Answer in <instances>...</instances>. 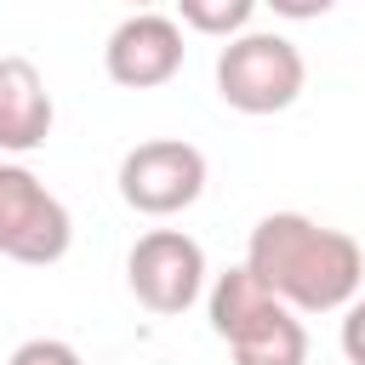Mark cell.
Wrapping results in <instances>:
<instances>
[{
  "label": "cell",
  "mask_w": 365,
  "mask_h": 365,
  "mask_svg": "<svg viewBox=\"0 0 365 365\" xmlns=\"http://www.w3.org/2000/svg\"><path fill=\"white\" fill-rule=\"evenodd\" d=\"M245 268L291 314H331L365 291V251L354 234L325 228L302 211H268L251 228Z\"/></svg>",
  "instance_id": "1"
},
{
  "label": "cell",
  "mask_w": 365,
  "mask_h": 365,
  "mask_svg": "<svg viewBox=\"0 0 365 365\" xmlns=\"http://www.w3.org/2000/svg\"><path fill=\"white\" fill-rule=\"evenodd\" d=\"M308 63L274 29H245L217 51V97L240 114H279L302 97Z\"/></svg>",
  "instance_id": "2"
},
{
  "label": "cell",
  "mask_w": 365,
  "mask_h": 365,
  "mask_svg": "<svg viewBox=\"0 0 365 365\" xmlns=\"http://www.w3.org/2000/svg\"><path fill=\"white\" fill-rule=\"evenodd\" d=\"M74 245V217L68 205L17 160H0V257L46 268L63 262Z\"/></svg>",
  "instance_id": "3"
},
{
  "label": "cell",
  "mask_w": 365,
  "mask_h": 365,
  "mask_svg": "<svg viewBox=\"0 0 365 365\" xmlns=\"http://www.w3.org/2000/svg\"><path fill=\"white\" fill-rule=\"evenodd\" d=\"M205 194V154L182 137H148L120 160V200L143 217L188 211Z\"/></svg>",
  "instance_id": "4"
},
{
  "label": "cell",
  "mask_w": 365,
  "mask_h": 365,
  "mask_svg": "<svg viewBox=\"0 0 365 365\" xmlns=\"http://www.w3.org/2000/svg\"><path fill=\"white\" fill-rule=\"evenodd\" d=\"M125 285L148 314H182L205 291V251L182 228H148L125 251Z\"/></svg>",
  "instance_id": "5"
},
{
  "label": "cell",
  "mask_w": 365,
  "mask_h": 365,
  "mask_svg": "<svg viewBox=\"0 0 365 365\" xmlns=\"http://www.w3.org/2000/svg\"><path fill=\"white\" fill-rule=\"evenodd\" d=\"M182 29L171 11H131L114 23L108 46H103V68L114 86H131V91H148V86H165L177 68H182Z\"/></svg>",
  "instance_id": "6"
},
{
  "label": "cell",
  "mask_w": 365,
  "mask_h": 365,
  "mask_svg": "<svg viewBox=\"0 0 365 365\" xmlns=\"http://www.w3.org/2000/svg\"><path fill=\"white\" fill-rule=\"evenodd\" d=\"M51 91L46 74L29 57H0V148L6 154H34L51 137Z\"/></svg>",
  "instance_id": "7"
},
{
  "label": "cell",
  "mask_w": 365,
  "mask_h": 365,
  "mask_svg": "<svg viewBox=\"0 0 365 365\" xmlns=\"http://www.w3.org/2000/svg\"><path fill=\"white\" fill-rule=\"evenodd\" d=\"M205 308H211V331H217L222 342H234V336H245L251 325H262V319H268L274 308H285V302H274V291H268L245 262H234L228 274L211 279Z\"/></svg>",
  "instance_id": "8"
},
{
  "label": "cell",
  "mask_w": 365,
  "mask_h": 365,
  "mask_svg": "<svg viewBox=\"0 0 365 365\" xmlns=\"http://www.w3.org/2000/svg\"><path fill=\"white\" fill-rule=\"evenodd\" d=\"M228 354H234V365H308V331L291 308H274L262 325L234 336Z\"/></svg>",
  "instance_id": "9"
},
{
  "label": "cell",
  "mask_w": 365,
  "mask_h": 365,
  "mask_svg": "<svg viewBox=\"0 0 365 365\" xmlns=\"http://www.w3.org/2000/svg\"><path fill=\"white\" fill-rule=\"evenodd\" d=\"M251 17H257V6H251V0H182V6H177V29L217 34L222 46H228L234 34H245V29H251Z\"/></svg>",
  "instance_id": "10"
},
{
  "label": "cell",
  "mask_w": 365,
  "mask_h": 365,
  "mask_svg": "<svg viewBox=\"0 0 365 365\" xmlns=\"http://www.w3.org/2000/svg\"><path fill=\"white\" fill-rule=\"evenodd\" d=\"M6 365H86V359H80V348L63 342V336H29V342L11 348Z\"/></svg>",
  "instance_id": "11"
},
{
  "label": "cell",
  "mask_w": 365,
  "mask_h": 365,
  "mask_svg": "<svg viewBox=\"0 0 365 365\" xmlns=\"http://www.w3.org/2000/svg\"><path fill=\"white\" fill-rule=\"evenodd\" d=\"M342 354L348 365H365V291L342 308Z\"/></svg>",
  "instance_id": "12"
}]
</instances>
